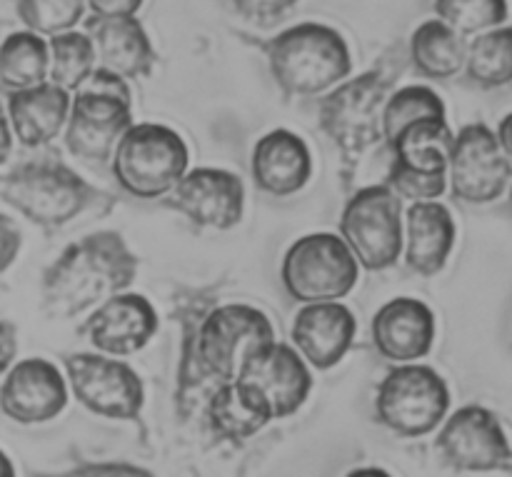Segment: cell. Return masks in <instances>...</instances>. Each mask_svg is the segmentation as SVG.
Returning <instances> with one entry per match:
<instances>
[{
  "label": "cell",
  "instance_id": "6da1fadb",
  "mask_svg": "<svg viewBox=\"0 0 512 477\" xmlns=\"http://www.w3.org/2000/svg\"><path fill=\"white\" fill-rule=\"evenodd\" d=\"M138 275V255L113 230L70 243L43 273V310L55 320L78 318L125 293Z\"/></svg>",
  "mask_w": 512,
  "mask_h": 477
},
{
  "label": "cell",
  "instance_id": "7a4b0ae2",
  "mask_svg": "<svg viewBox=\"0 0 512 477\" xmlns=\"http://www.w3.org/2000/svg\"><path fill=\"white\" fill-rule=\"evenodd\" d=\"M0 200L30 223L58 230L88 210L113 208V198L70 170L55 155L25 160L0 173Z\"/></svg>",
  "mask_w": 512,
  "mask_h": 477
},
{
  "label": "cell",
  "instance_id": "3957f363",
  "mask_svg": "<svg viewBox=\"0 0 512 477\" xmlns=\"http://www.w3.org/2000/svg\"><path fill=\"white\" fill-rule=\"evenodd\" d=\"M403 73L400 58H385L358 78L335 85L318 103L320 130L338 148L343 160V175L358 165V160L383 140V108L393 95L395 83Z\"/></svg>",
  "mask_w": 512,
  "mask_h": 477
},
{
  "label": "cell",
  "instance_id": "277c9868",
  "mask_svg": "<svg viewBox=\"0 0 512 477\" xmlns=\"http://www.w3.org/2000/svg\"><path fill=\"white\" fill-rule=\"evenodd\" d=\"M263 53L278 88L290 98H318L348 80L353 55L335 28L300 23L265 40Z\"/></svg>",
  "mask_w": 512,
  "mask_h": 477
},
{
  "label": "cell",
  "instance_id": "5b68a950",
  "mask_svg": "<svg viewBox=\"0 0 512 477\" xmlns=\"http://www.w3.org/2000/svg\"><path fill=\"white\" fill-rule=\"evenodd\" d=\"M113 175L120 188L140 200L170 195L188 173L185 140L168 125L138 123L125 130L113 153Z\"/></svg>",
  "mask_w": 512,
  "mask_h": 477
},
{
  "label": "cell",
  "instance_id": "8992f818",
  "mask_svg": "<svg viewBox=\"0 0 512 477\" xmlns=\"http://www.w3.org/2000/svg\"><path fill=\"white\" fill-rule=\"evenodd\" d=\"M360 265L340 235L310 233L295 240L283 258L280 278L303 305L340 303L358 285Z\"/></svg>",
  "mask_w": 512,
  "mask_h": 477
},
{
  "label": "cell",
  "instance_id": "52a82bcc",
  "mask_svg": "<svg viewBox=\"0 0 512 477\" xmlns=\"http://www.w3.org/2000/svg\"><path fill=\"white\" fill-rule=\"evenodd\" d=\"M450 410V388L428 365H398L375 390V420L403 438L433 433Z\"/></svg>",
  "mask_w": 512,
  "mask_h": 477
},
{
  "label": "cell",
  "instance_id": "ba28073f",
  "mask_svg": "<svg viewBox=\"0 0 512 477\" xmlns=\"http://www.w3.org/2000/svg\"><path fill=\"white\" fill-rule=\"evenodd\" d=\"M340 238L360 268H393L403 255V200L388 185L360 188L340 215Z\"/></svg>",
  "mask_w": 512,
  "mask_h": 477
},
{
  "label": "cell",
  "instance_id": "9c48e42d",
  "mask_svg": "<svg viewBox=\"0 0 512 477\" xmlns=\"http://www.w3.org/2000/svg\"><path fill=\"white\" fill-rule=\"evenodd\" d=\"M435 453L458 473H512V445L498 415L483 405H465L445 420Z\"/></svg>",
  "mask_w": 512,
  "mask_h": 477
},
{
  "label": "cell",
  "instance_id": "30bf717a",
  "mask_svg": "<svg viewBox=\"0 0 512 477\" xmlns=\"http://www.w3.org/2000/svg\"><path fill=\"white\" fill-rule=\"evenodd\" d=\"M65 378L75 400L100 418L135 420L143 410V383L123 360L100 353L68 355Z\"/></svg>",
  "mask_w": 512,
  "mask_h": 477
},
{
  "label": "cell",
  "instance_id": "8fae6325",
  "mask_svg": "<svg viewBox=\"0 0 512 477\" xmlns=\"http://www.w3.org/2000/svg\"><path fill=\"white\" fill-rule=\"evenodd\" d=\"M450 190L460 203L498 200L512 180V165L485 123H470L455 135L448 158Z\"/></svg>",
  "mask_w": 512,
  "mask_h": 477
},
{
  "label": "cell",
  "instance_id": "7c38bea8",
  "mask_svg": "<svg viewBox=\"0 0 512 477\" xmlns=\"http://www.w3.org/2000/svg\"><path fill=\"white\" fill-rule=\"evenodd\" d=\"M235 380L253 388L273 418H290L298 413L313 390L308 363L300 358L298 350L278 340L250 355Z\"/></svg>",
  "mask_w": 512,
  "mask_h": 477
},
{
  "label": "cell",
  "instance_id": "4fadbf2b",
  "mask_svg": "<svg viewBox=\"0 0 512 477\" xmlns=\"http://www.w3.org/2000/svg\"><path fill=\"white\" fill-rule=\"evenodd\" d=\"M130 125H133V100L80 88L70 100L65 145L78 158L105 163L113 158L115 145Z\"/></svg>",
  "mask_w": 512,
  "mask_h": 477
},
{
  "label": "cell",
  "instance_id": "5bb4252c",
  "mask_svg": "<svg viewBox=\"0 0 512 477\" xmlns=\"http://www.w3.org/2000/svg\"><path fill=\"white\" fill-rule=\"evenodd\" d=\"M165 205L200 228L230 230L243 220L245 188L238 175L220 168H195L170 190Z\"/></svg>",
  "mask_w": 512,
  "mask_h": 477
},
{
  "label": "cell",
  "instance_id": "9a60e30c",
  "mask_svg": "<svg viewBox=\"0 0 512 477\" xmlns=\"http://www.w3.org/2000/svg\"><path fill=\"white\" fill-rule=\"evenodd\" d=\"M68 405V383L50 360L28 358L15 363L0 385V410L20 425L58 418Z\"/></svg>",
  "mask_w": 512,
  "mask_h": 477
},
{
  "label": "cell",
  "instance_id": "2e32d148",
  "mask_svg": "<svg viewBox=\"0 0 512 477\" xmlns=\"http://www.w3.org/2000/svg\"><path fill=\"white\" fill-rule=\"evenodd\" d=\"M83 333L100 355L125 358L143 350L158 333V313L145 295L120 293L95 308Z\"/></svg>",
  "mask_w": 512,
  "mask_h": 477
},
{
  "label": "cell",
  "instance_id": "e0dca14e",
  "mask_svg": "<svg viewBox=\"0 0 512 477\" xmlns=\"http://www.w3.org/2000/svg\"><path fill=\"white\" fill-rule=\"evenodd\" d=\"M435 330V313L415 298L388 300L370 325L375 350L398 365L425 358L435 345Z\"/></svg>",
  "mask_w": 512,
  "mask_h": 477
},
{
  "label": "cell",
  "instance_id": "ac0fdd59",
  "mask_svg": "<svg viewBox=\"0 0 512 477\" xmlns=\"http://www.w3.org/2000/svg\"><path fill=\"white\" fill-rule=\"evenodd\" d=\"M358 323L343 303L305 305L293 320V345L308 368L330 370L353 348Z\"/></svg>",
  "mask_w": 512,
  "mask_h": 477
},
{
  "label": "cell",
  "instance_id": "d6986e66",
  "mask_svg": "<svg viewBox=\"0 0 512 477\" xmlns=\"http://www.w3.org/2000/svg\"><path fill=\"white\" fill-rule=\"evenodd\" d=\"M250 173L263 193L288 198L300 193L313 178V155L308 143L293 130H270L255 143Z\"/></svg>",
  "mask_w": 512,
  "mask_h": 477
},
{
  "label": "cell",
  "instance_id": "ffe728a7",
  "mask_svg": "<svg viewBox=\"0 0 512 477\" xmlns=\"http://www.w3.org/2000/svg\"><path fill=\"white\" fill-rule=\"evenodd\" d=\"M85 35L93 40L100 68L120 75L123 80L148 78L155 68V50L135 15L130 18H93L85 20Z\"/></svg>",
  "mask_w": 512,
  "mask_h": 477
},
{
  "label": "cell",
  "instance_id": "44dd1931",
  "mask_svg": "<svg viewBox=\"0 0 512 477\" xmlns=\"http://www.w3.org/2000/svg\"><path fill=\"white\" fill-rule=\"evenodd\" d=\"M455 220L438 200L413 203L403 218V253L413 273L433 278L455 248Z\"/></svg>",
  "mask_w": 512,
  "mask_h": 477
},
{
  "label": "cell",
  "instance_id": "7402d4cb",
  "mask_svg": "<svg viewBox=\"0 0 512 477\" xmlns=\"http://www.w3.org/2000/svg\"><path fill=\"white\" fill-rule=\"evenodd\" d=\"M70 93L53 83H40L8 95L10 130L25 148L48 145L65 128L70 115Z\"/></svg>",
  "mask_w": 512,
  "mask_h": 477
},
{
  "label": "cell",
  "instance_id": "603a6c76",
  "mask_svg": "<svg viewBox=\"0 0 512 477\" xmlns=\"http://www.w3.org/2000/svg\"><path fill=\"white\" fill-rule=\"evenodd\" d=\"M205 410H208L210 430L218 438L233 440V443L253 438L273 420L263 398L240 380H230L215 388V393L205 403Z\"/></svg>",
  "mask_w": 512,
  "mask_h": 477
},
{
  "label": "cell",
  "instance_id": "cb8c5ba5",
  "mask_svg": "<svg viewBox=\"0 0 512 477\" xmlns=\"http://www.w3.org/2000/svg\"><path fill=\"white\" fill-rule=\"evenodd\" d=\"M468 43L443 20H425L410 35V63L430 80L455 78L465 68Z\"/></svg>",
  "mask_w": 512,
  "mask_h": 477
},
{
  "label": "cell",
  "instance_id": "d4e9b609",
  "mask_svg": "<svg viewBox=\"0 0 512 477\" xmlns=\"http://www.w3.org/2000/svg\"><path fill=\"white\" fill-rule=\"evenodd\" d=\"M453 130L448 120H420L405 128L390 143L393 158L408 168L425 173H448L450 148H453Z\"/></svg>",
  "mask_w": 512,
  "mask_h": 477
},
{
  "label": "cell",
  "instance_id": "484cf974",
  "mask_svg": "<svg viewBox=\"0 0 512 477\" xmlns=\"http://www.w3.org/2000/svg\"><path fill=\"white\" fill-rule=\"evenodd\" d=\"M48 68V43L40 35L18 30L0 43V85L10 93L45 83Z\"/></svg>",
  "mask_w": 512,
  "mask_h": 477
},
{
  "label": "cell",
  "instance_id": "4316f807",
  "mask_svg": "<svg viewBox=\"0 0 512 477\" xmlns=\"http://www.w3.org/2000/svg\"><path fill=\"white\" fill-rule=\"evenodd\" d=\"M465 75L485 90L512 83V25L485 30L468 43Z\"/></svg>",
  "mask_w": 512,
  "mask_h": 477
},
{
  "label": "cell",
  "instance_id": "83f0119b",
  "mask_svg": "<svg viewBox=\"0 0 512 477\" xmlns=\"http://www.w3.org/2000/svg\"><path fill=\"white\" fill-rule=\"evenodd\" d=\"M50 53V68L48 78L50 83L58 85L63 90H80L90 73L95 70V48L93 40L85 33H68L53 35L48 43Z\"/></svg>",
  "mask_w": 512,
  "mask_h": 477
},
{
  "label": "cell",
  "instance_id": "f1b7e54d",
  "mask_svg": "<svg viewBox=\"0 0 512 477\" xmlns=\"http://www.w3.org/2000/svg\"><path fill=\"white\" fill-rule=\"evenodd\" d=\"M420 120H445V103L428 85L393 90L383 108V140L393 143L405 128Z\"/></svg>",
  "mask_w": 512,
  "mask_h": 477
},
{
  "label": "cell",
  "instance_id": "f546056e",
  "mask_svg": "<svg viewBox=\"0 0 512 477\" xmlns=\"http://www.w3.org/2000/svg\"><path fill=\"white\" fill-rule=\"evenodd\" d=\"M438 20L465 35H480L508 20V0H433Z\"/></svg>",
  "mask_w": 512,
  "mask_h": 477
},
{
  "label": "cell",
  "instance_id": "4dcf8cb0",
  "mask_svg": "<svg viewBox=\"0 0 512 477\" xmlns=\"http://www.w3.org/2000/svg\"><path fill=\"white\" fill-rule=\"evenodd\" d=\"M20 23L35 35H60L83 20L85 0H15Z\"/></svg>",
  "mask_w": 512,
  "mask_h": 477
},
{
  "label": "cell",
  "instance_id": "1f68e13d",
  "mask_svg": "<svg viewBox=\"0 0 512 477\" xmlns=\"http://www.w3.org/2000/svg\"><path fill=\"white\" fill-rule=\"evenodd\" d=\"M388 185L400 200H413V203H430L438 200L448 188V173H425V170L408 168L405 163L393 158L388 173Z\"/></svg>",
  "mask_w": 512,
  "mask_h": 477
},
{
  "label": "cell",
  "instance_id": "d6a6232c",
  "mask_svg": "<svg viewBox=\"0 0 512 477\" xmlns=\"http://www.w3.org/2000/svg\"><path fill=\"white\" fill-rule=\"evenodd\" d=\"M300 0H233V8L253 23H275Z\"/></svg>",
  "mask_w": 512,
  "mask_h": 477
},
{
  "label": "cell",
  "instance_id": "836d02e7",
  "mask_svg": "<svg viewBox=\"0 0 512 477\" xmlns=\"http://www.w3.org/2000/svg\"><path fill=\"white\" fill-rule=\"evenodd\" d=\"M38 477H153L148 470L130 463H80L73 470H65L58 475H38Z\"/></svg>",
  "mask_w": 512,
  "mask_h": 477
},
{
  "label": "cell",
  "instance_id": "e575fe53",
  "mask_svg": "<svg viewBox=\"0 0 512 477\" xmlns=\"http://www.w3.org/2000/svg\"><path fill=\"white\" fill-rule=\"evenodd\" d=\"M20 245H23V235H20V228L15 225V220L0 213V275L15 263V258L20 253Z\"/></svg>",
  "mask_w": 512,
  "mask_h": 477
},
{
  "label": "cell",
  "instance_id": "d590c367",
  "mask_svg": "<svg viewBox=\"0 0 512 477\" xmlns=\"http://www.w3.org/2000/svg\"><path fill=\"white\" fill-rule=\"evenodd\" d=\"M98 18H130L140 10L143 0H85Z\"/></svg>",
  "mask_w": 512,
  "mask_h": 477
},
{
  "label": "cell",
  "instance_id": "8d00e7d4",
  "mask_svg": "<svg viewBox=\"0 0 512 477\" xmlns=\"http://www.w3.org/2000/svg\"><path fill=\"white\" fill-rule=\"evenodd\" d=\"M15 355H18V330L10 320L0 318V375L13 368Z\"/></svg>",
  "mask_w": 512,
  "mask_h": 477
},
{
  "label": "cell",
  "instance_id": "74e56055",
  "mask_svg": "<svg viewBox=\"0 0 512 477\" xmlns=\"http://www.w3.org/2000/svg\"><path fill=\"white\" fill-rule=\"evenodd\" d=\"M10 150H13V130H10L8 113L0 103V165L10 158Z\"/></svg>",
  "mask_w": 512,
  "mask_h": 477
},
{
  "label": "cell",
  "instance_id": "f35d334b",
  "mask_svg": "<svg viewBox=\"0 0 512 477\" xmlns=\"http://www.w3.org/2000/svg\"><path fill=\"white\" fill-rule=\"evenodd\" d=\"M495 138H498L500 150H503V155L510 160V165H512V113H508L503 120H500Z\"/></svg>",
  "mask_w": 512,
  "mask_h": 477
},
{
  "label": "cell",
  "instance_id": "ab89813d",
  "mask_svg": "<svg viewBox=\"0 0 512 477\" xmlns=\"http://www.w3.org/2000/svg\"><path fill=\"white\" fill-rule=\"evenodd\" d=\"M345 477H393V475L385 473V470L380 468H360V470H353V473H348Z\"/></svg>",
  "mask_w": 512,
  "mask_h": 477
},
{
  "label": "cell",
  "instance_id": "60d3db41",
  "mask_svg": "<svg viewBox=\"0 0 512 477\" xmlns=\"http://www.w3.org/2000/svg\"><path fill=\"white\" fill-rule=\"evenodd\" d=\"M0 477H15L13 463H10V458L3 453V450H0Z\"/></svg>",
  "mask_w": 512,
  "mask_h": 477
},
{
  "label": "cell",
  "instance_id": "b9f144b4",
  "mask_svg": "<svg viewBox=\"0 0 512 477\" xmlns=\"http://www.w3.org/2000/svg\"><path fill=\"white\" fill-rule=\"evenodd\" d=\"M508 198H510V210H512V180H510V195H508Z\"/></svg>",
  "mask_w": 512,
  "mask_h": 477
}]
</instances>
